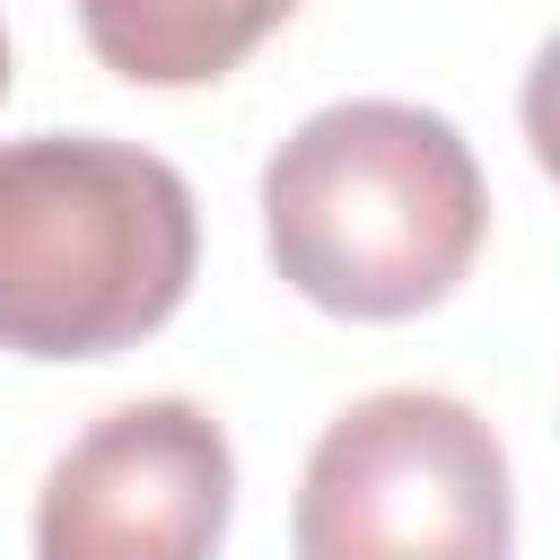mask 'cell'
Returning a JSON list of instances; mask_svg holds the SVG:
<instances>
[{
	"instance_id": "obj_1",
	"label": "cell",
	"mask_w": 560,
	"mask_h": 560,
	"mask_svg": "<svg viewBox=\"0 0 560 560\" xmlns=\"http://www.w3.org/2000/svg\"><path fill=\"white\" fill-rule=\"evenodd\" d=\"M490 236L472 140L402 96H341L306 114L262 166L271 271L350 324H402L464 289Z\"/></svg>"
},
{
	"instance_id": "obj_2",
	"label": "cell",
	"mask_w": 560,
	"mask_h": 560,
	"mask_svg": "<svg viewBox=\"0 0 560 560\" xmlns=\"http://www.w3.org/2000/svg\"><path fill=\"white\" fill-rule=\"evenodd\" d=\"M201 262L192 184L105 131L0 140V350L114 359L149 341Z\"/></svg>"
},
{
	"instance_id": "obj_3",
	"label": "cell",
	"mask_w": 560,
	"mask_h": 560,
	"mask_svg": "<svg viewBox=\"0 0 560 560\" xmlns=\"http://www.w3.org/2000/svg\"><path fill=\"white\" fill-rule=\"evenodd\" d=\"M298 560H508L516 481L499 429L429 385H385L324 420L298 516Z\"/></svg>"
},
{
	"instance_id": "obj_4",
	"label": "cell",
	"mask_w": 560,
	"mask_h": 560,
	"mask_svg": "<svg viewBox=\"0 0 560 560\" xmlns=\"http://www.w3.org/2000/svg\"><path fill=\"white\" fill-rule=\"evenodd\" d=\"M236 508L228 429L184 402H114L35 490V560H210Z\"/></svg>"
},
{
	"instance_id": "obj_5",
	"label": "cell",
	"mask_w": 560,
	"mask_h": 560,
	"mask_svg": "<svg viewBox=\"0 0 560 560\" xmlns=\"http://www.w3.org/2000/svg\"><path fill=\"white\" fill-rule=\"evenodd\" d=\"M70 9L88 52L131 88H210L298 18V0H70Z\"/></svg>"
},
{
	"instance_id": "obj_6",
	"label": "cell",
	"mask_w": 560,
	"mask_h": 560,
	"mask_svg": "<svg viewBox=\"0 0 560 560\" xmlns=\"http://www.w3.org/2000/svg\"><path fill=\"white\" fill-rule=\"evenodd\" d=\"M516 114H525V149H534V166L560 184V35L534 52V70H525V96H516Z\"/></svg>"
},
{
	"instance_id": "obj_7",
	"label": "cell",
	"mask_w": 560,
	"mask_h": 560,
	"mask_svg": "<svg viewBox=\"0 0 560 560\" xmlns=\"http://www.w3.org/2000/svg\"><path fill=\"white\" fill-rule=\"evenodd\" d=\"M0 96H9V35H0Z\"/></svg>"
}]
</instances>
